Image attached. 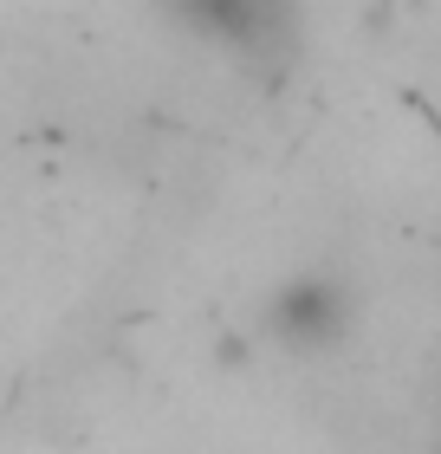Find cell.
I'll return each instance as SVG.
<instances>
[{
    "mask_svg": "<svg viewBox=\"0 0 441 454\" xmlns=\"http://www.w3.org/2000/svg\"><path fill=\"white\" fill-rule=\"evenodd\" d=\"M162 13L182 33L221 46L247 72H280L299 52V7L292 0H162Z\"/></svg>",
    "mask_w": 441,
    "mask_h": 454,
    "instance_id": "1",
    "label": "cell"
},
{
    "mask_svg": "<svg viewBox=\"0 0 441 454\" xmlns=\"http://www.w3.org/2000/svg\"><path fill=\"white\" fill-rule=\"evenodd\" d=\"M344 318H350V305H344V293L331 279H299V286H286V299L272 305L266 325L292 350H319L331 338H344Z\"/></svg>",
    "mask_w": 441,
    "mask_h": 454,
    "instance_id": "2",
    "label": "cell"
}]
</instances>
